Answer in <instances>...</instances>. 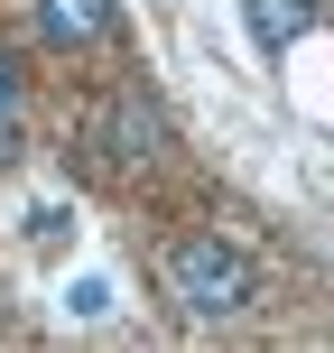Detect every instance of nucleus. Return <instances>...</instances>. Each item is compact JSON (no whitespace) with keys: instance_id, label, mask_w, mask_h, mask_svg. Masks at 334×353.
I'll list each match as a JSON object with an SVG mask.
<instances>
[{"instance_id":"obj_1","label":"nucleus","mask_w":334,"mask_h":353,"mask_svg":"<svg viewBox=\"0 0 334 353\" xmlns=\"http://www.w3.org/2000/svg\"><path fill=\"white\" fill-rule=\"evenodd\" d=\"M158 288H167L176 316L232 325V316H251V298H260V261H251L242 242H223V232H176L158 251Z\"/></svg>"},{"instance_id":"obj_2","label":"nucleus","mask_w":334,"mask_h":353,"mask_svg":"<svg viewBox=\"0 0 334 353\" xmlns=\"http://www.w3.org/2000/svg\"><path fill=\"white\" fill-rule=\"evenodd\" d=\"M167 140H176V130H167V103H158L149 84H121L103 112H93V130H84V149H93L112 176H121V168H149Z\"/></svg>"},{"instance_id":"obj_3","label":"nucleus","mask_w":334,"mask_h":353,"mask_svg":"<svg viewBox=\"0 0 334 353\" xmlns=\"http://www.w3.org/2000/svg\"><path fill=\"white\" fill-rule=\"evenodd\" d=\"M28 37L56 56H84L103 37H121V0H28Z\"/></svg>"},{"instance_id":"obj_4","label":"nucleus","mask_w":334,"mask_h":353,"mask_svg":"<svg viewBox=\"0 0 334 353\" xmlns=\"http://www.w3.org/2000/svg\"><path fill=\"white\" fill-rule=\"evenodd\" d=\"M242 10H251V37H260L269 56H288L306 28H316V0H242Z\"/></svg>"},{"instance_id":"obj_5","label":"nucleus","mask_w":334,"mask_h":353,"mask_svg":"<svg viewBox=\"0 0 334 353\" xmlns=\"http://www.w3.org/2000/svg\"><path fill=\"white\" fill-rule=\"evenodd\" d=\"M19 103H28V74H19V56L0 47V159H19Z\"/></svg>"}]
</instances>
